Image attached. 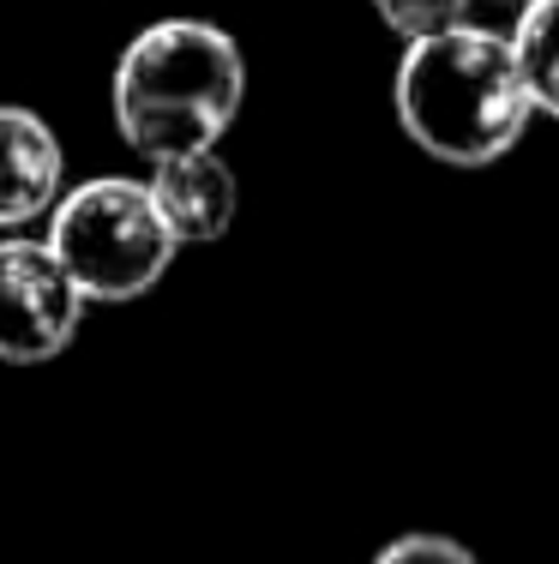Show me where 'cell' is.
<instances>
[{
    "label": "cell",
    "instance_id": "cell-6",
    "mask_svg": "<svg viewBox=\"0 0 559 564\" xmlns=\"http://www.w3.org/2000/svg\"><path fill=\"white\" fill-rule=\"evenodd\" d=\"M66 193V156L43 115L0 102V228H24Z\"/></svg>",
    "mask_w": 559,
    "mask_h": 564
},
{
    "label": "cell",
    "instance_id": "cell-5",
    "mask_svg": "<svg viewBox=\"0 0 559 564\" xmlns=\"http://www.w3.org/2000/svg\"><path fill=\"white\" fill-rule=\"evenodd\" d=\"M144 193H151L163 228L175 235V247H211V240H223L235 223V205H241L235 169L223 163L217 151L157 156Z\"/></svg>",
    "mask_w": 559,
    "mask_h": 564
},
{
    "label": "cell",
    "instance_id": "cell-4",
    "mask_svg": "<svg viewBox=\"0 0 559 564\" xmlns=\"http://www.w3.org/2000/svg\"><path fill=\"white\" fill-rule=\"evenodd\" d=\"M85 294L55 264L43 240L7 235L0 240V360L7 367H43L66 355L85 325Z\"/></svg>",
    "mask_w": 559,
    "mask_h": 564
},
{
    "label": "cell",
    "instance_id": "cell-1",
    "mask_svg": "<svg viewBox=\"0 0 559 564\" xmlns=\"http://www.w3.org/2000/svg\"><path fill=\"white\" fill-rule=\"evenodd\" d=\"M247 102V55L211 19H157L115 61V127L139 156L217 151Z\"/></svg>",
    "mask_w": 559,
    "mask_h": 564
},
{
    "label": "cell",
    "instance_id": "cell-8",
    "mask_svg": "<svg viewBox=\"0 0 559 564\" xmlns=\"http://www.w3.org/2000/svg\"><path fill=\"white\" fill-rule=\"evenodd\" d=\"M463 7H470V0H373L385 31H397L404 43H428V36L463 24Z\"/></svg>",
    "mask_w": 559,
    "mask_h": 564
},
{
    "label": "cell",
    "instance_id": "cell-9",
    "mask_svg": "<svg viewBox=\"0 0 559 564\" xmlns=\"http://www.w3.org/2000/svg\"><path fill=\"white\" fill-rule=\"evenodd\" d=\"M373 564H482V558L451 534H397L373 553Z\"/></svg>",
    "mask_w": 559,
    "mask_h": 564
},
{
    "label": "cell",
    "instance_id": "cell-3",
    "mask_svg": "<svg viewBox=\"0 0 559 564\" xmlns=\"http://www.w3.org/2000/svg\"><path fill=\"white\" fill-rule=\"evenodd\" d=\"M49 252L85 301L121 306L151 294L175 264V235L157 217L144 181L97 174L85 186H66L49 210Z\"/></svg>",
    "mask_w": 559,
    "mask_h": 564
},
{
    "label": "cell",
    "instance_id": "cell-2",
    "mask_svg": "<svg viewBox=\"0 0 559 564\" xmlns=\"http://www.w3.org/2000/svg\"><path fill=\"white\" fill-rule=\"evenodd\" d=\"M529 90L517 78L512 43L482 24L409 43L397 66V120L409 144L451 169H487L505 151H517L529 127Z\"/></svg>",
    "mask_w": 559,
    "mask_h": 564
},
{
    "label": "cell",
    "instance_id": "cell-7",
    "mask_svg": "<svg viewBox=\"0 0 559 564\" xmlns=\"http://www.w3.org/2000/svg\"><path fill=\"white\" fill-rule=\"evenodd\" d=\"M512 61L529 90V109L559 120V0H524L512 24Z\"/></svg>",
    "mask_w": 559,
    "mask_h": 564
}]
</instances>
